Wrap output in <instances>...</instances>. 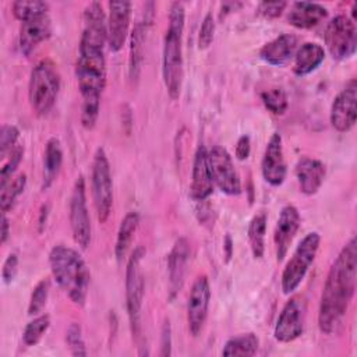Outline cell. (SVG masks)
<instances>
[{
  "instance_id": "obj_4",
  "label": "cell",
  "mask_w": 357,
  "mask_h": 357,
  "mask_svg": "<svg viewBox=\"0 0 357 357\" xmlns=\"http://www.w3.org/2000/svg\"><path fill=\"white\" fill-rule=\"evenodd\" d=\"M49 264L53 278L67 297L82 307L86 301L91 273L81 254L67 245H54L49 252Z\"/></svg>"
},
{
  "instance_id": "obj_16",
  "label": "cell",
  "mask_w": 357,
  "mask_h": 357,
  "mask_svg": "<svg viewBox=\"0 0 357 357\" xmlns=\"http://www.w3.org/2000/svg\"><path fill=\"white\" fill-rule=\"evenodd\" d=\"M261 172L264 180L272 187H279L283 184L287 173L286 160L283 155L282 137L278 132H273L265 146L262 160H261Z\"/></svg>"
},
{
  "instance_id": "obj_15",
  "label": "cell",
  "mask_w": 357,
  "mask_h": 357,
  "mask_svg": "<svg viewBox=\"0 0 357 357\" xmlns=\"http://www.w3.org/2000/svg\"><path fill=\"white\" fill-rule=\"evenodd\" d=\"M107 6V45L112 52H119L128 38L132 4L130 1H109Z\"/></svg>"
},
{
  "instance_id": "obj_1",
  "label": "cell",
  "mask_w": 357,
  "mask_h": 357,
  "mask_svg": "<svg viewBox=\"0 0 357 357\" xmlns=\"http://www.w3.org/2000/svg\"><path fill=\"white\" fill-rule=\"evenodd\" d=\"M84 26L78 45L75 77L82 99L81 124L92 130L96 124L100 107V98L106 86V57L107 22L98 1L89 3L82 15Z\"/></svg>"
},
{
  "instance_id": "obj_3",
  "label": "cell",
  "mask_w": 357,
  "mask_h": 357,
  "mask_svg": "<svg viewBox=\"0 0 357 357\" xmlns=\"http://www.w3.org/2000/svg\"><path fill=\"white\" fill-rule=\"evenodd\" d=\"M185 10L183 3L174 1L170 4L169 22L163 39L162 53V77L166 92L170 99H177L181 93L184 78L183 60V32H184Z\"/></svg>"
},
{
  "instance_id": "obj_45",
  "label": "cell",
  "mask_w": 357,
  "mask_h": 357,
  "mask_svg": "<svg viewBox=\"0 0 357 357\" xmlns=\"http://www.w3.org/2000/svg\"><path fill=\"white\" fill-rule=\"evenodd\" d=\"M223 247H225V251H226V262H229L230 258H231V254H233V241H231V237L229 234L225 237Z\"/></svg>"
},
{
  "instance_id": "obj_43",
  "label": "cell",
  "mask_w": 357,
  "mask_h": 357,
  "mask_svg": "<svg viewBox=\"0 0 357 357\" xmlns=\"http://www.w3.org/2000/svg\"><path fill=\"white\" fill-rule=\"evenodd\" d=\"M10 234V222L6 216V213H1V223H0V243L4 244Z\"/></svg>"
},
{
  "instance_id": "obj_29",
  "label": "cell",
  "mask_w": 357,
  "mask_h": 357,
  "mask_svg": "<svg viewBox=\"0 0 357 357\" xmlns=\"http://www.w3.org/2000/svg\"><path fill=\"white\" fill-rule=\"evenodd\" d=\"M266 213H257L248 223L247 237L254 258H262L265 252V234H266Z\"/></svg>"
},
{
  "instance_id": "obj_19",
  "label": "cell",
  "mask_w": 357,
  "mask_h": 357,
  "mask_svg": "<svg viewBox=\"0 0 357 357\" xmlns=\"http://www.w3.org/2000/svg\"><path fill=\"white\" fill-rule=\"evenodd\" d=\"M213 180L209 169L208 162V149L205 145L199 144L192 162V172H191V187L190 194L191 198L195 201H205L213 192Z\"/></svg>"
},
{
  "instance_id": "obj_42",
  "label": "cell",
  "mask_w": 357,
  "mask_h": 357,
  "mask_svg": "<svg viewBox=\"0 0 357 357\" xmlns=\"http://www.w3.org/2000/svg\"><path fill=\"white\" fill-rule=\"evenodd\" d=\"M250 152H251V139L248 135H241L236 142V149H234L236 158L238 160H245L250 156Z\"/></svg>"
},
{
  "instance_id": "obj_37",
  "label": "cell",
  "mask_w": 357,
  "mask_h": 357,
  "mask_svg": "<svg viewBox=\"0 0 357 357\" xmlns=\"http://www.w3.org/2000/svg\"><path fill=\"white\" fill-rule=\"evenodd\" d=\"M20 130L13 124H4L0 132V158L10 153L18 144Z\"/></svg>"
},
{
  "instance_id": "obj_44",
  "label": "cell",
  "mask_w": 357,
  "mask_h": 357,
  "mask_svg": "<svg viewBox=\"0 0 357 357\" xmlns=\"http://www.w3.org/2000/svg\"><path fill=\"white\" fill-rule=\"evenodd\" d=\"M241 7V3H233V1H227V3H222L220 6V18L226 17L229 13L231 11H236V8Z\"/></svg>"
},
{
  "instance_id": "obj_12",
  "label": "cell",
  "mask_w": 357,
  "mask_h": 357,
  "mask_svg": "<svg viewBox=\"0 0 357 357\" xmlns=\"http://www.w3.org/2000/svg\"><path fill=\"white\" fill-rule=\"evenodd\" d=\"M307 304L301 296L290 297L283 305L275 329L273 336L280 343H290L300 337L305 328Z\"/></svg>"
},
{
  "instance_id": "obj_38",
  "label": "cell",
  "mask_w": 357,
  "mask_h": 357,
  "mask_svg": "<svg viewBox=\"0 0 357 357\" xmlns=\"http://www.w3.org/2000/svg\"><path fill=\"white\" fill-rule=\"evenodd\" d=\"M213 36H215V18L212 13H206L198 32V47L201 50L208 49L213 42Z\"/></svg>"
},
{
  "instance_id": "obj_30",
  "label": "cell",
  "mask_w": 357,
  "mask_h": 357,
  "mask_svg": "<svg viewBox=\"0 0 357 357\" xmlns=\"http://www.w3.org/2000/svg\"><path fill=\"white\" fill-rule=\"evenodd\" d=\"M26 187V174L20 173L18 176L13 177L4 187H1L0 194V209L1 213H7L11 211L20 198V195L24 192Z\"/></svg>"
},
{
  "instance_id": "obj_25",
  "label": "cell",
  "mask_w": 357,
  "mask_h": 357,
  "mask_svg": "<svg viewBox=\"0 0 357 357\" xmlns=\"http://www.w3.org/2000/svg\"><path fill=\"white\" fill-rule=\"evenodd\" d=\"M325 60V49L315 42H305L294 53L293 73L297 77H305L315 71Z\"/></svg>"
},
{
  "instance_id": "obj_18",
  "label": "cell",
  "mask_w": 357,
  "mask_h": 357,
  "mask_svg": "<svg viewBox=\"0 0 357 357\" xmlns=\"http://www.w3.org/2000/svg\"><path fill=\"white\" fill-rule=\"evenodd\" d=\"M149 3L145 4V11L142 14V18L137 21L131 31L130 36V57H128V77L131 82H137L142 70V61H144V53H145V40H146V32L148 26L152 22V8L148 10Z\"/></svg>"
},
{
  "instance_id": "obj_8",
  "label": "cell",
  "mask_w": 357,
  "mask_h": 357,
  "mask_svg": "<svg viewBox=\"0 0 357 357\" xmlns=\"http://www.w3.org/2000/svg\"><path fill=\"white\" fill-rule=\"evenodd\" d=\"M91 192L96 218L100 223H105L110 216L113 205V180L110 163L103 148H98L92 159Z\"/></svg>"
},
{
  "instance_id": "obj_20",
  "label": "cell",
  "mask_w": 357,
  "mask_h": 357,
  "mask_svg": "<svg viewBox=\"0 0 357 357\" xmlns=\"http://www.w3.org/2000/svg\"><path fill=\"white\" fill-rule=\"evenodd\" d=\"M52 35V22L47 14L21 22L18 45L24 56H29L38 45L47 40Z\"/></svg>"
},
{
  "instance_id": "obj_28",
  "label": "cell",
  "mask_w": 357,
  "mask_h": 357,
  "mask_svg": "<svg viewBox=\"0 0 357 357\" xmlns=\"http://www.w3.org/2000/svg\"><path fill=\"white\" fill-rule=\"evenodd\" d=\"M259 340L255 333L247 332L237 336H233L226 340L222 349V356H254L258 350Z\"/></svg>"
},
{
  "instance_id": "obj_27",
  "label": "cell",
  "mask_w": 357,
  "mask_h": 357,
  "mask_svg": "<svg viewBox=\"0 0 357 357\" xmlns=\"http://www.w3.org/2000/svg\"><path fill=\"white\" fill-rule=\"evenodd\" d=\"M63 165V149L60 139L52 137L47 139L45 146V158H43V184L42 188H47L56 180Z\"/></svg>"
},
{
  "instance_id": "obj_40",
  "label": "cell",
  "mask_w": 357,
  "mask_h": 357,
  "mask_svg": "<svg viewBox=\"0 0 357 357\" xmlns=\"http://www.w3.org/2000/svg\"><path fill=\"white\" fill-rule=\"evenodd\" d=\"M17 272H18V257H17V254L13 252V254H10L6 258V261L3 264V268H1V279H3V282L6 284L11 283L14 280Z\"/></svg>"
},
{
  "instance_id": "obj_5",
  "label": "cell",
  "mask_w": 357,
  "mask_h": 357,
  "mask_svg": "<svg viewBox=\"0 0 357 357\" xmlns=\"http://www.w3.org/2000/svg\"><path fill=\"white\" fill-rule=\"evenodd\" d=\"M60 91V74L56 64L43 59L38 61L29 75L28 99L36 114H46L54 106Z\"/></svg>"
},
{
  "instance_id": "obj_33",
  "label": "cell",
  "mask_w": 357,
  "mask_h": 357,
  "mask_svg": "<svg viewBox=\"0 0 357 357\" xmlns=\"http://www.w3.org/2000/svg\"><path fill=\"white\" fill-rule=\"evenodd\" d=\"M50 326V317L47 314H42L35 317L31 322L26 324L24 333H22V340L26 346H35L36 343L40 342L43 335L47 332Z\"/></svg>"
},
{
  "instance_id": "obj_31",
  "label": "cell",
  "mask_w": 357,
  "mask_h": 357,
  "mask_svg": "<svg viewBox=\"0 0 357 357\" xmlns=\"http://www.w3.org/2000/svg\"><path fill=\"white\" fill-rule=\"evenodd\" d=\"M11 10L14 17L18 21L24 22L35 17L47 14L49 4L46 1H39V0H18L11 4Z\"/></svg>"
},
{
  "instance_id": "obj_14",
  "label": "cell",
  "mask_w": 357,
  "mask_h": 357,
  "mask_svg": "<svg viewBox=\"0 0 357 357\" xmlns=\"http://www.w3.org/2000/svg\"><path fill=\"white\" fill-rule=\"evenodd\" d=\"M209 303H211V286L209 280L205 275L198 276L194 282L188 303H187V324L190 333L195 337L198 336L208 318L209 311Z\"/></svg>"
},
{
  "instance_id": "obj_11",
  "label": "cell",
  "mask_w": 357,
  "mask_h": 357,
  "mask_svg": "<svg viewBox=\"0 0 357 357\" xmlns=\"http://www.w3.org/2000/svg\"><path fill=\"white\" fill-rule=\"evenodd\" d=\"M208 162L213 184L227 195H238L241 180L227 149L220 145L212 146L208 151Z\"/></svg>"
},
{
  "instance_id": "obj_35",
  "label": "cell",
  "mask_w": 357,
  "mask_h": 357,
  "mask_svg": "<svg viewBox=\"0 0 357 357\" xmlns=\"http://www.w3.org/2000/svg\"><path fill=\"white\" fill-rule=\"evenodd\" d=\"M49 290H50L49 279H42L40 282L36 283V286L33 287V291L31 294L29 304H28L29 315H38L39 312H42V310L45 308V305L47 303Z\"/></svg>"
},
{
  "instance_id": "obj_10",
  "label": "cell",
  "mask_w": 357,
  "mask_h": 357,
  "mask_svg": "<svg viewBox=\"0 0 357 357\" xmlns=\"http://www.w3.org/2000/svg\"><path fill=\"white\" fill-rule=\"evenodd\" d=\"M70 226L75 244H78L82 250L88 248L92 237V226L89 219V212L86 206V190L85 180L82 176H78L73 192L70 197Z\"/></svg>"
},
{
  "instance_id": "obj_2",
  "label": "cell",
  "mask_w": 357,
  "mask_h": 357,
  "mask_svg": "<svg viewBox=\"0 0 357 357\" xmlns=\"http://www.w3.org/2000/svg\"><path fill=\"white\" fill-rule=\"evenodd\" d=\"M357 243L351 237L332 262L321 293L318 326L325 335L339 331L356 291Z\"/></svg>"
},
{
  "instance_id": "obj_34",
  "label": "cell",
  "mask_w": 357,
  "mask_h": 357,
  "mask_svg": "<svg viewBox=\"0 0 357 357\" xmlns=\"http://www.w3.org/2000/svg\"><path fill=\"white\" fill-rule=\"evenodd\" d=\"M22 158H24V146L22 145H17L10 153H7L6 156L1 158L3 163H1V169H0V188L4 187L14 177V173H15L17 167L20 166Z\"/></svg>"
},
{
  "instance_id": "obj_32",
  "label": "cell",
  "mask_w": 357,
  "mask_h": 357,
  "mask_svg": "<svg viewBox=\"0 0 357 357\" xmlns=\"http://www.w3.org/2000/svg\"><path fill=\"white\" fill-rule=\"evenodd\" d=\"M261 100L264 103V106L273 114L276 116H282L289 106V99H287V93L284 92V89L282 88H269L261 92Z\"/></svg>"
},
{
  "instance_id": "obj_36",
  "label": "cell",
  "mask_w": 357,
  "mask_h": 357,
  "mask_svg": "<svg viewBox=\"0 0 357 357\" xmlns=\"http://www.w3.org/2000/svg\"><path fill=\"white\" fill-rule=\"evenodd\" d=\"M66 342H67V346L71 351L73 356H86L88 351H86V347H85V342H84V337H82V331H81V326L77 322H73L68 328H67V332H66Z\"/></svg>"
},
{
  "instance_id": "obj_26",
  "label": "cell",
  "mask_w": 357,
  "mask_h": 357,
  "mask_svg": "<svg viewBox=\"0 0 357 357\" xmlns=\"http://www.w3.org/2000/svg\"><path fill=\"white\" fill-rule=\"evenodd\" d=\"M138 225H139V215L135 211H130L128 213H126V216L120 222V226L117 230V237H116V244H114V255H116L117 262H121L126 258V255L131 247L134 234L138 229Z\"/></svg>"
},
{
  "instance_id": "obj_46",
  "label": "cell",
  "mask_w": 357,
  "mask_h": 357,
  "mask_svg": "<svg viewBox=\"0 0 357 357\" xmlns=\"http://www.w3.org/2000/svg\"><path fill=\"white\" fill-rule=\"evenodd\" d=\"M46 216H47V206H42V211H40V219H39V226H40V230L46 222Z\"/></svg>"
},
{
  "instance_id": "obj_23",
  "label": "cell",
  "mask_w": 357,
  "mask_h": 357,
  "mask_svg": "<svg viewBox=\"0 0 357 357\" xmlns=\"http://www.w3.org/2000/svg\"><path fill=\"white\" fill-rule=\"evenodd\" d=\"M297 50V36L293 33H282L266 42L259 49V57L271 66H284L294 57Z\"/></svg>"
},
{
  "instance_id": "obj_9",
  "label": "cell",
  "mask_w": 357,
  "mask_h": 357,
  "mask_svg": "<svg viewBox=\"0 0 357 357\" xmlns=\"http://www.w3.org/2000/svg\"><path fill=\"white\" fill-rule=\"evenodd\" d=\"M324 39L333 60L351 57L357 49V29L354 21L343 14L333 17L325 28Z\"/></svg>"
},
{
  "instance_id": "obj_22",
  "label": "cell",
  "mask_w": 357,
  "mask_h": 357,
  "mask_svg": "<svg viewBox=\"0 0 357 357\" xmlns=\"http://www.w3.org/2000/svg\"><path fill=\"white\" fill-rule=\"evenodd\" d=\"M294 173L300 191L305 195H314L324 183L326 169L321 160L315 158L303 156L296 163Z\"/></svg>"
},
{
  "instance_id": "obj_24",
  "label": "cell",
  "mask_w": 357,
  "mask_h": 357,
  "mask_svg": "<svg viewBox=\"0 0 357 357\" xmlns=\"http://www.w3.org/2000/svg\"><path fill=\"white\" fill-rule=\"evenodd\" d=\"M326 17L328 10L322 4L312 1H296L290 7L287 21L294 28L310 29L317 26Z\"/></svg>"
},
{
  "instance_id": "obj_6",
  "label": "cell",
  "mask_w": 357,
  "mask_h": 357,
  "mask_svg": "<svg viewBox=\"0 0 357 357\" xmlns=\"http://www.w3.org/2000/svg\"><path fill=\"white\" fill-rule=\"evenodd\" d=\"M145 257V248L137 247L128 261L126 268V307L130 319L132 337L138 342L141 337V310L144 301L145 282L142 272V259Z\"/></svg>"
},
{
  "instance_id": "obj_17",
  "label": "cell",
  "mask_w": 357,
  "mask_h": 357,
  "mask_svg": "<svg viewBox=\"0 0 357 357\" xmlns=\"http://www.w3.org/2000/svg\"><path fill=\"white\" fill-rule=\"evenodd\" d=\"M301 218L300 212L294 205H286L280 209L279 218L273 231V243L276 250V259L280 262L284 259L289 247L300 229Z\"/></svg>"
},
{
  "instance_id": "obj_7",
  "label": "cell",
  "mask_w": 357,
  "mask_h": 357,
  "mask_svg": "<svg viewBox=\"0 0 357 357\" xmlns=\"http://www.w3.org/2000/svg\"><path fill=\"white\" fill-rule=\"evenodd\" d=\"M321 244V236L318 231H311L305 234L298 245L296 247L293 255L287 261L282 278H280V284H282V291L289 296L294 293L301 282L304 280L310 266L312 265L318 248Z\"/></svg>"
},
{
  "instance_id": "obj_13",
  "label": "cell",
  "mask_w": 357,
  "mask_h": 357,
  "mask_svg": "<svg viewBox=\"0 0 357 357\" xmlns=\"http://www.w3.org/2000/svg\"><path fill=\"white\" fill-rule=\"evenodd\" d=\"M331 124L337 132L350 131L357 120V81L351 78L331 106Z\"/></svg>"
},
{
  "instance_id": "obj_39",
  "label": "cell",
  "mask_w": 357,
  "mask_h": 357,
  "mask_svg": "<svg viewBox=\"0 0 357 357\" xmlns=\"http://www.w3.org/2000/svg\"><path fill=\"white\" fill-rule=\"evenodd\" d=\"M287 7L286 1H261L257 7V13L268 20H275L282 15Z\"/></svg>"
},
{
  "instance_id": "obj_41",
  "label": "cell",
  "mask_w": 357,
  "mask_h": 357,
  "mask_svg": "<svg viewBox=\"0 0 357 357\" xmlns=\"http://www.w3.org/2000/svg\"><path fill=\"white\" fill-rule=\"evenodd\" d=\"M159 354L162 357L172 354V326L167 318L163 321L162 331H160V353Z\"/></svg>"
},
{
  "instance_id": "obj_21",
  "label": "cell",
  "mask_w": 357,
  "mask_h": 357,
  "mask_svg": "<svg viewBox=\"0 0 357 357\" xmlns=\"http://www.w3.org/2000/svg\"><path fill=\"white\" fill-rule=\"evenodd\" d=\"M188 258H190V244L187 238L180 237L176 240L167 258L170 298H173L183 287Z\"/></svg>"
}]
</instances>
